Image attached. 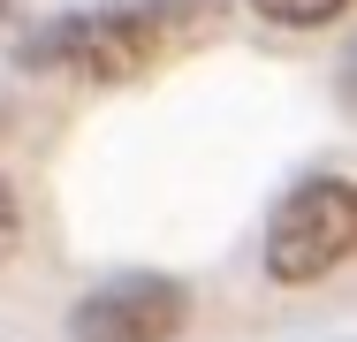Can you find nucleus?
<instances>
[{"mask_svg": "<svg viewBox=\"0 0 357 342\" xmlns=\"http://www.w3.org/2000/svg\"><path fill=\"white\" fill-rule=\"evenodd\" d=\"M357 251V191L335 175L296 183L266 228V274L274 281H319Z\"/></svg>", "mask_w": 357, "mask_h": 342, "instance_id": "nucleus-2", "label": "nucleus"}, {"mask_svg": "<svg viewBox=\"0 0 357 342\" xmlns=\"http://www.w3.org/2000/svg\"><path fill=\"white\" fill-rule=\"evenodd\" d=\"M15 228H23V213H15V183H8V168H0V251L15 244Z\"/></svg>", "mask_w": 357, "mask_h": 342, "instance_id": "nucleus-5", "label": "nucleus"}, {"mask_svg": "<svg viewBox=\"0 0 357 342\" xmlns=\"http://www.w3.org/2000/svg\"><path fill=\"white\" fill-rule=\"evenodd\" d=\"M266 23H296V31H312V23H335L350 0H251Z\"/></svg>", "mask_w": 357, "mask_h": 342, "instance_id": "nucleus-4", "label": "nucleus"}, {"mask_svg": "<svg viewBox=\"0 0 357 342\" xmlns=\"http://www.w3.org/2000/svg\"><path fill=\"white\" fill-rule=\"evenodd\" d=\"M160 46H167V8H114V15L99 8V15H69V23L38 31L23 46V61L31 68H76L91 84H122Z\"/></svg>", "mask_w": 357, "mask_h": 342, "instance_id": "nucleus-1", "label": "nucleus"}, {"mask_svg": "<svg viewBox=\"0 0 357 342\" xmlns=\"http://www.w3.org/2000/svg\"><path fill=\"white\" fill-rule=\"evenodd\" d=\"M190 320V289L167 274H122L107 289H91L69 312L76 342H175Z\"/></svg>", "mask_w": 357, "mask_h": 342, "instance_id": "nucleus-3", "label": "nucleus"}]
</instances>
